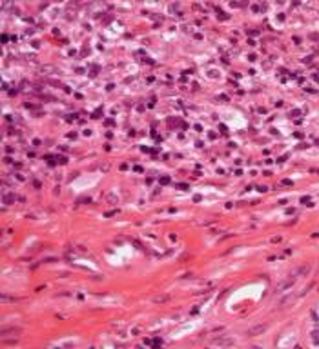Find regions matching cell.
<instances>
[{
	"label": "cell",
	"mask_w": 319,
	"mask_h": 349,
	"mask_svg": "<svg viewBox=\"0 0 319 349\" xmlns=\"http://www.w3.org/2000/svg\"><path fill=\"white\" fill-rule=\"evenodd\" d=\"M292 284H294V276H288V278L281 280V282L276 286V293H283V291H285V289H288Z\"/></svg>",
	"instance_id": "6da1fadb"
},
{
	"label": "cell",
	"mask_w": 319,
	"mask_h": 349,
	"mask_svg": "<svg viewBox=\"0 0 319 349\" xmlns=\"http://www.w3.org/2000/svg\"><path fill=\"white\" fill-rule=\"evenodd\" d=\"M268 329V326L266 324H259V326H255V327H252L250 331H248V335L250 337H257V335H261V333H265Z\"/></svg>",
	"instance_id": "7a4b0ae2"
},
{
	"label": "cell",
	"mask_w": 319,
	"mask_h": 349,
	"mask_svg": "<svg viewBox=\"0 0 319 349\" xmlns=\"http://www.w3.org/2000/svg\"><path fill=\"white\" fill-rule=\"evenodd\" d=\"M212 346H232V340H228V338H213Z\"/></svg>",
	"instance_id": "3957f363"
},
{
	"label": "cell",
	"mask_w": 319,
	"mask_h": 349,
	"mask_svg": "<svg viewBox=\"0 0 319 349\" xmlns=\"http://www.w3.org/2000/svg\"><path fill=\"white\" fill-rule=\"evenodd\" d=\"M18 333H20V329H18V327H13V329H4V331H2V337L5 338L7 335H18Z\"/></svg>",
	"instance_id": "277c9868"
},
{
	"label": "cell",
	"mask_w": 319,
	"mask_h": 349,
	"mask_svg": "<svg viewBox=\"0 0 319 349\" xmlns=\"http://www.w3.org/2000/svg\"><path fill=\"white\" fill-rule=\"evenodd\" d=\"M166 300H170V296H168V295H162V296H157V298H155V302H157V304H162V302H166Z\"/></svg>",
	"instance_id": "5b68a950"
},
{
	"label": "cell",
	"mask_w": 319,
	"mask_h": 349,
	"mask_svg": "<svg viewBox=\"0 0 319 349\" xmlns=\"http://www.w3.org/2000/svg\"><path fill=\"white\" fill-rule=\"evenodd\" d=\"M9 202H15V195H5L4 196V204H9Z\"/></svg>",
	"instance_id": "8992f818"
},
{
	"label": "cell",
	"mask_w": 319,
	"mask_h": 349,
	"mask_svg": "<svg viewBox=\"0 0 319 349\" xmlns=\"http://www.w3.org/2000/svg\"><path fill=\"white\" fill-rule=\"evenodd\" d=\"M161 182H162V184H168V182H170V178H168V176H162V178H161Z\"/></svg>",
	"instance_id": "52a82bcc"
}]
</instances>
